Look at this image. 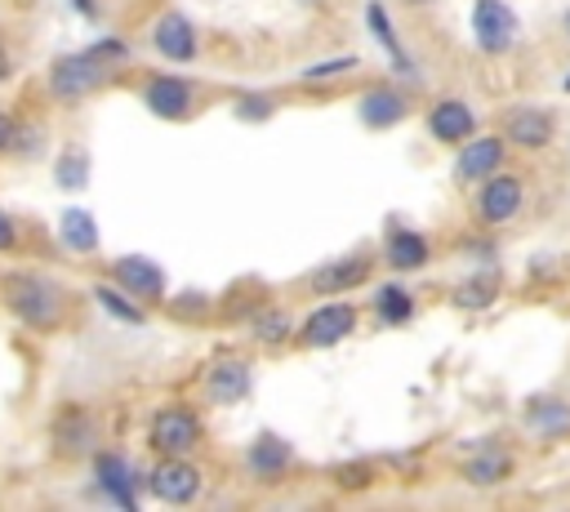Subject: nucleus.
Here are the masks:
<instances>
[{
  "mask_svg": "<svg viewBox=\"0 0 570 512\" xmlns=\"http://www.w3.org/2000/svg\"><path fill=\"white\" fill-rule=\"evenodd\" d=\"M196 490H200V472L191 463H183V459H169V463H160L151 472V494L165 499V503H191Z\"/></svg>",
  "mask_w": 570,
  "mask_h": 512,
  "instance_id": "nucleus-6",
  "label": "nucleus"
},
{
  "mask_svg": "<svg viewBox=\"0 0 570 512\" xmlns=\"http://www.w3.org/2000/svg\"><path fill=\"white\" fill-rule=\"evenodd\" d=\"M472 111H468V102H459V98H445V102H436L432 111H428V129L441 138V142H463L468 134H472Z\"/></svg>",
  "mask_w": 570,
  "mask_h": 512,
  "instance_id": "nucleus-10",
  "label": "nucleus"
},
{
  "mask_svg": "<svg viewBox=\"0 0 570 512\" xmlns=\"http://www.w3.org/2000/svg\"><path fill=\"white\" fill-rule=\"evenodd\" d=\"M289 334V316H281V312H267L263 321H258V338L263 343H281Z\"/></svg>",
  "mask_w": 570,
  "mask_h": 512,
  "instance_id": "nucleus-28",
  "label": "nucleus"
},
{
  "mask_svg": "<svg viewBox=\"0 0 570 512\" xmlns=\"http://www.w3.org/2000/svg\"><path fill=\"white\" fill-rule=\"evenodd\" d=\"M62 245H67L71 254H94V249H98L94 214H85V209H67V214H62Z\"/></svg>",
  "mask_w": 570,
  "mask_h": 512,
  "instance_id": "nucleus-20",
  "label": "nucleus"
},
{
  "mask_svg": "<svg viewBox=\"0 0 570 512\" xmlns=\"http://www.w3.org/2000/svg\"><path fill=\"white\" fill-rule=\"evenodd\" d=\"M499 160H503V142L499 138H476L459 156V178H485V174L499 169Z\"/></svg>",
  "mask_w": 570,
  "mask_h": 512,
  "instance_id": "nucleus-17",
  "label": "nucleus"
},
{
  "mask_svg": "<svg viewBox=\"0 0 570 512\" xmlns=\"http://www.w3.org/2000/svg\"><path fill=\"white\" fill-rule=\"evenodd\" d=\"M102 80H107V67H102V58H98L94 49H89V53H67V58H58L53 71H49L53 98H85V93H94Z\"/></svg>",
  "mask_w": 570,
  "mask_h": 512,
  "instance_id": "nucleus-2",
  "label": "nucleus"
},
{
  "mask_svg": "<svg viewBox=\"0 0 570 512\" xmlns=\"http://www.w3.org/2000/svg\"><path fill=\"white\" fill-rule=\"evenodd\" d=\"M9 142H13V120H9L4 111H0V151H4Z\"/></svg>",
  "mask_w": 570,
  "mask_h": 512,
  "instance_id": "nucleus-34",
  "label": "nucleus"
},
{
  "mask_svg": "<svg viewBox=\"0 0 570 512\" xmlns=\"http://www.w3.org/2000/svg\"><path fill=\"white\" fill-rule=\"evenodd\" d=\"M352 329H356V307H347V303H325V307H316V312L303 321V343H307V347H334V343H343Z\"/></svg>",
  "mask_w": 570,
  "mask_h": 512,
  "instance_id": "nucleus-5",
  "label": "nucleus"
},
{
  "mask_svg": "<svg viewBox=\"0 0 570 512\" xmlns=\"http://www.w3.org/2000/svg\"><path fill=\"white\" fill-rule=\"evenodd\" d=\"M481 218L485 223H503V218H512L517 214V205H521V183L517 178H490L485 187H481Z\"/></svg>",
  "mask_w": 570,
  "mask_h": 512,
  "instance_id": "nucleus-11",
  "label": "nucleus"
},
{
  "mask_svg": "<svg viewBox=\"0 0 570 512\" xmlns=\"http://www.w3.org/2000/svg\"><path fill=\"white\" fill-rule=\"evenodd\" d=\"M508 138L517 147H543L552 138V120L534 107H517V111H508Z\"/></svg>",
  "mask_w": 570,
  "mask_h": 512,
  "instance_id": "nucleus-13",
  "label": "nucleus"
},
{
  "mask_svg": "<svg viewBox=\"0 0 570 512\" xmlns=\"http://www.w3.org/2000/svg\"><path fill=\"white\" fill-rule=\"evenodd\" d=\"M94 53L116 62V58H125V45H120V40H98V45H94Z\"/></svg>",
  "mask_w": 570,
  "mask_h": 512,
  "instance_id": "nucleus-32",
  "label": "nucleus"
},
{
  "mask_svg": "<svg viewBox=\"0 0 570 512\" xmlns=\"http://www.w3.org/2000/svg\"><path fill=\"white\" fill-rule=\"evenodd\" d=\"M334 476H338V485H365V481H370V467H365V463H347V467H338Z\"/></svg>",
  "mask_w": 570,
  "mask_h": 512,
  "instance_id": "nucleus-31",
  "label": "nucleus"
},
{
  "mask_svg": "<svg viewBox=\"0 0 570 512\" xmlns=\"http://www.w3.org/2000/svg\"><path fill=\"white\" fill-rule=\"evenodd\" d=\"M98 485L107 490V499H111V503L134 508V485H138V476L125 467V459L102 454V459H98Z\"/></svg>",
  "mask_w": 570,
  "mask_h": 512,
  "instance_id": "nucleus-15",
  "label": "nucleus"
},
{
  "mask_svg": "<svg viewBox=\"0 0 570 512\" xmlns=\"http://www.w3.org/2000/svg\"><path fill=\"white\" fill-rule=\"evenodd\" d=\"M374 312H379L387 325H401V321H410L414 303H410V294H405L401 285H387V289L374 294Z\"/></svg>",
  "mask_w": 570,
  "mask_h": 512,
  "instance_id": "nucleus-23",
  "label": "nucleus"
},
{
  "mask_svg": "<svg viewBox=\"0 0 570 512\" xmlns=\"http://www.w3.org/2000/svg\"><path fill=\"white\" fill-rule=\"evenodd\" d=\"M116 280H120L134 298H160V294H165V272H160L151 258H138V254H129V258L116 263Z\"/></svg>",
  "mask_w": 570,
  "mask_h": 512,
  "instance_id": "nucleus-8",
  "label": "nucleus"
},
{
  "mask_svg": "<svg viewBox=\"0 0 570 512\" xmlns=\"http://www.w3.org/2000/svg\"><path fill=\"white\" fill-rule=\"evenodd\" d=\"M4 298H9V307H13L31 329H53V325H58L62 298H58V289H53L49 280H40V276H9V280H4Z\"/></svg>",
  "mask_w": 570,
  "mask_h": 512,
  "instance_id": "nucleus-1",
  "label": "nucleus"
},
{
  "mask_svg": "<svg viewBox=\"0 0 570 512\" xmlns=\"http://www.w3.org/2000/svg\"><path fill=\"white\" fill-rule=\"evenodd\" d=\"M9 76V53H4V45H0V80Z\"/></svg>",
  "mask_w": 570,
  "mask_h": 512,
  "instance_id": "nucleus-36",
  "label": "nucleus"
},
{
  "mask_svg": "<svg viewBox=\"0 0 570 512\" xmlns=\"http://www.w3.org/2000/svg\"><path fill=\"white\" fill-rule=\"evenodd\" d=\"M566 93H570V76H566Z\"/></svg>",
  "mask_w": 570,
  "mask_h": 512,
  "instance_id": "nucleus-37",
  "label": "nucleus"
},
{
  "mask_svg": "<svg viewBox=\"0 0 570 512\" xmlns=\"http://www.w3.org/2000/svg\"><path fill=\"white\" fill-rule=\"evenodd\" d=\"M365 272H370V263L356 254V258H343V263H330V267L312 272V289H316V294H338V289L361 285V280H365Z\"/></svg>",
  "mask_w": 570,
  "mask_h": 512,
  "instance_id": "nucleus-14",
  "label": "nucleus"
},
{
  "mask_svg": "<svg viewBox=\"0 0 570 512\" xmlns=\"http://www.w3.org/2000/svg\"><path fill=\"white\" fill-rule=\"evenodd\" d=\"M530 423H534L539 432H561V427L570 423V410H566L561 401H534V405H530Z\"/></svg>",
  "mask_w": 570,
  "mask_h": 512,
  "instance_id": "nucleus-26",
  "label": "nucleus"
},
{
  "mask_svg": "<svg viewBox=\"0 0 570 512\" xmlns=\"http://www.w3.org/2000/svg\"><path fill=\"white\" fill-rule=\"evenodd\" d=\"M566 31H570V13H566Z\"/></svg>",
  "mask_w": 570,
  "mask_h": 512,
  "instance_id": "nucleus-38",
  "label": "nucleus"
},
{
  "mask_svg": "<svg viewBox=\"0 0 570 512\" xmlns=\"http://www.w3.org/2000/svg\"><path fill=\"white\" fill-rule=\"evenodd\" d=\"M356 67V58H334V62H316V67H307V80H316V76H334V71H352Z\"/></svg>",
  "mask_w": 570,
  "mask_h": 512,
  "instance_id": "nucleus-30",
  "label": "nucleus"
},
{
  "mask_svg": "<svg viewBox=\"0 0 570 512\" xmlns=\"http://www.w3.org/2000/svg\"><path fill=\"white\" fill-rule=\"evenodd\" d=\"M94 298H98V307H102V312H111L116 321H125V325H142V307H138V303H129V289L94 285Z\"/></svg>",
  "mask_w": 570,
  "mask_h": 512,
  "instance_id": "nucleus-21",
  "label": "nucleus"
},
{
  "mask_svg": "<svg viewBox=\"0 0 570 512\" xmlns=\"http://www.w3.org/2000/svg\"><path fill=\"white\" fill-rule=\"evenodd\" d=\"M156 49L165 53V58H174V62H187V58H196V31H191V22L183 18V13H165L160 22H156Z\"/></svg>",
  "mask_w": 570,
  "mask_h": 512,
  "instance_id": "nucleus-9",
  "label": "nucleus"
},
{
  "mask_svg": "<svg viewBox=\"0 0 570 512\" xmlns=\"http://www.w3.org/2000/svg\"><path fill=\"white\" fill-rule=\"evenodd\" d=\"M236 116H245V120H267V116H272V98H263V93L240 98V102H236Z\"/></svg>",
  "mask_w": 570,
  "mask_h": 512,
  "instance_id": "nucleus-29",
  "label": "nucleus"
},
{
  "mask_svg": "<svg viewBox=\"0 0 570 512\" xmlns=\"http://www.w3.org/2000/svg\"><path fill=\"white\" fill-rule=\"evenodd\" d=\"M196 441H200V419H196L191 410L169 405V410H160V414L151 419V445H156L160 454L183 459L187 450H196Z\"/></svg>",
  "mask_w": 570,
  "mask_h": 512,
  "instance_id": "nucleus-3",
  "label": "nucleus"
},
{
  "mask_svg": "<svg viewBox=\"0 0 570 512\" xmlns=\"http://www.w3.org/2000/svg\"><path fill=\"white\" fill-rule=\"evenodd\" d=\"M365 18H370V31L387 45V53H392V62L401 67V71H410V58H405V49H401V40H396V31H392V22H387V13H383V4H365Z\"/></svg>",
  "mask_w": 570,
  "mask_h": 512,
  "instance_id": "nucleus-22",
  "label": "nucleus"
},
{
  "mask_svg": "<svg viewBox=\"0 0 570 512\" xmlns=\"http://www.w3.org/2000/svg\"><path fill=\"white\" fill-rule=\"evenodd\" d=\"M285 463H289V445H285L281 436H258V441H254V450H249V467H254V476L272 481V476L285 472Z\"/></svg>",
  "mask_w": 570,
  "mask_h": 512,
  "instance_id": "nucleus-19",
  "label": "nucleus"
},
{
  "mask_svg": "<svg viewBox=\"0 0 570 512\" xmlns=\"http://www.w3.org/2000/svg\"><path fill=\"white\" fill-rule=\"evenodd\" d=\"M387 263H392L396 272L423 267V263H428V240H423L419 232H392V236H387Z\"/></svg>",
  "mask_w": 570,
  "mask_h": 512,
  "instance_id": "nucleus-18",
  "label": "nucleus"
},
{
  "mask_svg": "<svg viewBox=\"0 0 570 512\" xmlns=\"http://www.w3.org/2000/svg\"><path fill=\"white\" fill-rule=\"evenodd\" d=\"M58 183L62 187H80L85 183V156L80 151H67V160L58 165Z\"/></svg>",
  "mask_w": 570,
  "mask_h": 512,
  "instance_id": "nucleus-27",
  "label": "nucleus"
},
{
  "mask_svg": "<svg viewBox=\"0 0 570 512\" xmlns=\"http://www.w3.org/2000/svg\"><path fill=\"white\" fill-rule=\"evenodd\" d=\"M472 31H476L485 53H503L517 36V13L503 0H476L472 4Z\"/></svg>",
  "mask_w": 570,
  "mask_h": 512,
  "instance_id": "nucleus-4",
  "label": "nucleus"
},
{
  "mask_svg": "<svg viewBox=\"0 0 570 512\" xmlns=\"http://www.w3.org/2000/svg\"><path fill=\"white\" fill-rule=\"evenodd\" d=\"M494 294H499V276H494V272H485V276L463 280L454 298H459V307H485V303H494Z\"/></svg>",
  "mask_w": 570,
  "mask_h": 512,
  "instance_id": "nucleus-24",
  "label": "nucleus"
},
{
  "mask_svg": "<svg viewBox=\"0 0 570 512\" xmlns=\"http://www.w3.org/2000/svg\"><path fill=\"white\" fill-rule=\"evenodd\" d=\"M508 467H512V463H508L503 454H481V459L468 463V481H472V485H494V481L508 476Z\"/></svg>",
  "mask_w": 570,
  "mask_h": 512,
  "instance_id": "nucleus-25",
  "label": "nucleus"
},
{
  "mask_svg": "<svg viewBox=\"0 0 570 512\" xmlns=\"http://www.w3.org/2000/svg\"><path fill=\"white\" fill-rule=\"evenodd\" d=\"M13 245V218L0 209V249H9Z\"/></svg>",
  "mask_w": 570,
  "mask_h": 512,
  "instance_id": "nucleus-33",
  "label": "nucleus"
},
{
  "mask_svg": "<svg viewBox=\"0 0 570 512\" xmlns=\"http://www.w3.org/2000/svg\"><path fill=\"white\" fill-rule=\"evenodd\" d=\"M147 107L165 120H183L191 111V85L178 76H151L147 80Z\"/></svg>",
  "mask_w": 570,
  "mask_h": 512,
  "instance_id": "nucleus-7",
  "label": "nucleus"
},
{
  "mask_svg": "<svg viewBox=\"0 0 570 512\" xmlns=\"http://www.w3.org/2000/svg\"><path fill=\"white\" fill-rule=\"evenodd\" d=\"M361 120L370 129H392L396 120H405V98L392 93V89H374L361 98Z\"/></svg>",
  "mask_w": 570,
  "mask_h": 512,
  "instance_id": "nucleus-16",
  "label": "nucleus"
},
{
  "mask_svg": "<svg viewBox=\"0 0 570 512\" xmlns=\"http://www.w3.org/2000/svg\"><path fill=\"white\" fill-rule=\"evenodd\" d=\"M209 392H214V401H223V405H232V401H240L245 392H249V365L245 361H214L209 365Z\"/></svg>",
  "mask_w": 570,
  "mask_h": 512,
  "instance_id": "nucleus-12",
  "label": "nucleus"
},
{
  "mask_svg": "<svg viewBox=\"0 0 570 512\" xmlns=\"http://www.w3.org/2000/svg\"><path fill=\"white\" fill-rule=\"evenodd\" d=\"M76 9H80L85 18H94V0H76Z\"/></svg>",
  "mask_w": 570,
  "mask_h": 512,
  "instance_id": "nucleus-35",
  "label": "nucleus"
}]
</instances>
